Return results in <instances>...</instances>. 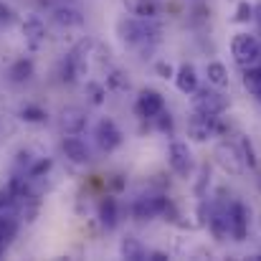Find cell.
Returning <instances> with one entry per match:
<instances>
[{"label": "cell", "mask_w": 261, "mask_h": 261, "mask_svg": "<svg viewBox=\"0 0 261 261\" xmlns=\"http://www.w3.org/2000/svg\"><path fill=\"white\" fill-rule=\"evenodd\" d=\"M61 152H64L71 163H76V165H87L89 160H91L87 142H84L79 135H66V137L61 140Z\"/></svg>", "instance_id": "obj_14"}, {"label": "cell", "mask_w": 261, "mask_h": 261, "mask_svg": "<svg viewBox=\"0 0 261 261\" xmlns=\"http://www.w3.org/2000/svg\"><path fill=\"white\" fill-rule=\"evenodd\" d=\"M216 158L221 163V168L226 170L228 175H241L244 168H246V160L239 150V145H231V142H221L216 147Z\"/></svg>", "instance_id": "obj_8"}, {"label": "cell", "mask_w": 261, "mask_h": 261, "mask_svg": "<svg viewBox=\"0 0 261 261\" xmlns=\"http://www.w3.org/2000/svg\"><path fill=\"white\" fill-rule=\"evenodd\" d=\"M254 20H256V25L261 28V3H256V5H254Z\"/></svg>", "instance_id": "obj_32"}, {"label": "cell", "mask_w": 261, "mask_h": 261, "mask_svg": "<svg viewBox=\"0 0 261 261\" xmlns=\"http://www.w3.org/2000/svg\"><path fill=\"white\" fill-rule=\"evenodd\" d=\"M59 124H61L64 135H79L87 127V112L82 107H66V109H61Z\"/></svg>", "instance_id": "obj_15"}, {"label": "cell", "mask_w": 261, "mask_h": 261, "mask_svg": "<svg viewBox=\"0 0 261 261\" xmlns=\"http://www.w3.org/2000/svg\"><path fill=\"white\" fill-rule=\"evenodd\" d=\"M216 132H218V114H205L200 109H193V114L188 117V135L195 142H205Z\"/></svg>", "instance_id": "obj_5"}, {"label": "cell", "mask_w": 261, "mask_h": 261, "mask_svg": "<svg viewBox=\"0 0 261 261\" xmlns=\"http://www.w3.org/2000/svg\"><path fill=\"white\" fill-rule=\"evenodd\" d=\"M23 38H25V46L31 51H38L46 41V23L38 15H28L23 20Z\"/></svg>", "instance_id": "obj_13"}, {"label": "cell", "mask_w": 261, "mask_h": 261, "mask_svg": "<svg viewBox=\"0 0 261 261\" xmlns=\"http://www.w3.org/2000/svg\"><path fill=\"white\" fill-rule=\"evenodd\" d=\"M41 3H43V5H54L56 0H41Z\"/></svg>", "instance_id": "obj_35"}, {"label": "cell", "mask_w": 261, "mask_h": 261, "mask_svg": "<svg viewBox=\"0 0 261 261\" xmlns=\"http://www.w3.org/2000/svg\"><path fill=\"white\" fill-rule=\"evenodd\" d=\"M205 76H208V84H213V87H226L228 84V71L221 61H211L205 66Z\"/></svg>", "instance_id": "obj_22"}, {"label": "cell", "mask_w": 261, "mask_h": 261, "mask_svg": "<svg viewBox=\"0 0 261 261\" xmlns=\"http://www.w3.org/2000/svg\"><path fill=\"white\" fill-rule=\"evenodd\" d=\"M84 91H87L89 101H91L94 107H99V104L104 101V96H107V87H104V84H99V82H87Z\"/></svg>", "instance_id": "obj_23"}, {"label": "cell", "mask_w": 261, "mask_h": 261, "mask_svg": "<svg viewBox=\"0 0 261 261\" xmlns=\"http://www.w3.org/2000/svg\"><path fill=\"white\" fill-rule=\"evenodd\" d=\"M117 33L124 46L137 48L142 54H150L155 43L160 41V28L152 23V18H122L117 23Z\"/></svg>", "instance_id": "obj_1"}, {"label": "cell", "mask_w": 261, "mask_h": 261, "mask_svg": "<svg viewBox=\"0 0 261 261\" xmlns=\"http://www.w3.org/2000/svg\"><path fill=\"white\" fill-rule=\"evenodd\" d=\"M5 246H8V241H3V239H0V256L5 254Z\"/></svg>", "instance_id": "obj_34"}, {"label": "cell", "mask_w": 261, "mask_h": 261, "mask_svg": "<svg viewBox=\"0 0 261 261\" xmlns=\"http://www.w3.org/2000/svg\"><path fill=\"white\" fill-rule=\"evenodd\" d=\"M94 137H96V145L101 152H114L122 145V129L114 124V119H107V117L99 119Z\"/></svg>", "instance_id": "obj_7"}, {"label": "cell", "mask_w": 261, "mask_h": 261, "mask_svg": "<svg viewBox=\"0 0 261 261\" xmlns=\"http://www.w3.org/2000/svg\"><path fill=\"white\" fill-rule=\"evenodd\" d=\"M155 71L163 76V79H175V71H173V66L170 64H165V61H160L158 66H155Z\"/></svg>", "instance_id": "obj_30"}, {"label": "cell", "mask_w": 261, "mask_h": 261, "mask_svg": "<svg viewBox=\"0 0 261 261\" xmlns=\"http://www.w3.org/2000/svg\"><path fill=\"white\" fill-rule=\"evenodd\" d=\"M10 20H13V13H10V8L0 3V25H8Z\"/></svg>", "instance_id": "obj_31"}, {"label": "cell", "mask_w": 261, "mask_h": 261, "mask_svg": "<svg viewBox=\"0 0 261 261\" xmlns=\"http://www.w3.org/2000/svg\"><path fill=\"white\" fill-rule=\"evenodd\" d=\"M239 150H241V155H244L246 165H249V168H256V155H254V147H251V142H249L246 137H241V140H239Z\"/></svg>", "instance_id": "obj_26"}, {"label": "cell", "mask_w": 261, "mask_h": 261, "mask_svg": "<svg viewBox=\"0 0 261 261\" xmlns=\"http://www.w3.org/2000/svg\"><path fill=\"white\" fill-rule=\"evenodd\" d=\"M91 48H94V43L84 38V41H79L64 59H61V82H66V84H74L79 76H84L89 71V56H91Z\"/></svg>", "instance_id": "obj_2"}, {"label": "cell", "mask_w": 261, "mask_h": 261, "mask_svg": "<svg viewBox=\"0 0 261 261\" xmlns=\"http://www.w3.org/2000/svg\"><path fill=\"white\" fill-rule=\"evenodd\" d=\"M231 56H233V61H236L239 66H244V69H246V66H254L261 56L259 41H256L254 36H249V33H236L233 41H231Z\"/></svg>", "instance_id": "obj_3"}, {"label": "cell", "mask_w": 261, "mask_h": 261, "mask_svg": "<svg viewBox=\"0 0 261 261\" xmlns=\"http://www.w3.org/2000/svg\"><path fill=\"white\" fill-rule=\"evenodd\" d=\"M155 124H158L160 132H173V117H170V112L163 109V112L155 117Z\"/></svg>", "instance_id": "obj_28"}, {"label": "cell", "mask_w": 261, "mask_h": 261, "mask_svg": "<svg viewBox=\"0 0 261 261\" xmlns=\"http://www.w3.org/2000/svg\"><path fill=\"white\" fill-rule=\"evenodd\" d=\"M193 109H200L205 114H223L228 109V96L218 89L198 87L195 96H193Z\"/></svg>", "instance_id": "obj_4"}, {"label": "cell", "mask_w": 261, "mask_h": 261, "mask_svg": "<svg viewBox=\"0 0 261 261\" xmlns=\"http://www.w3.org/2000/svg\"><path fill=\"white\" fill-rule=\"evenodd\" d=\"M119 254H122V259L127 261H145L150 259V254H147V249L135 239V236H124L122 239V244H119Z\"/></svg>", "instance_id": "obj_19"}, {"label": "cell", "mask_w": 261, "mask_h": 261, "mask_svg": "<svg viewBox=\"0 0 261 261\" xmlns=\"http://www.w3.org/2000/svg\"><path fill=\"white\" fill-rule=\"evenodd\" d=\"M99 221H101V226L107 228V231H112L114 226H117V221H119V211H117V200L114 198H104L101 203H99Z\"/></svg>", "instance_id": "obj_20"}, {"label": "cell", "mask_w": 261, "mask_h": 261, "mask_svg": "<svg viewBox=\"0 0 261 261\" xmlns=\"http://www.w3.org/2000/svg\"><path fill=\"white\" fill-rule=\"evenodd\" d=\"M208 228L218 241H226L231 236V216L226 205H213L208 211Z\"/></svg>", "instance_id": "obj_12"}, {"label": "cell", "mask_w": 261, "mask_h": 261, "mask_svg": "<svg viewBox=\"0 0 261 261\" xmlns=\"http://www.w3.org/2000/svg\"><path fill=\"white\" fill-rule=\"evenodd\" d=\"M150 259L152 261H168V256H165V254H160V251H155V254H150Z\"/></svg>", "instance_id": "obj_33"}, {"label": "cell", "mask_w": 261, "mask_h": 261, "mask_svg": "<svg viewBox=\"0 0 261 261\" xmlns=\"http://www.w3.org/2000/svg\"><path fill=\"white\" fill-rule=\"evenodd\" d=\"M33 76V61L31 59H18L10 69H8V79L13 82V84H23V82H28Z\"/></svg>", "instance_id": "obj_21"}, {"label": "cell", "mask_w": 261, "mask_h": 261, "mask_svg": "<svg viewBox=\"0 0 261 261\" xmlns=\"http://www.w3.org/2000/svg\"><path fill=\"white\" fill-rule=\"evenodd\" d=\"M228 216H231V239L244 241L249 236V208L241 200H233L228 205Z\"/></svg>", "instance_id": "obj_11"}, {"label": "cell", "mask_w": 261, "mask_h": 261, "mask_svg": "<svg viewBox=\"0 0 261 261\" xmlns=\"http://www.w3.org/2000/svg\"><path fill=\"white\" fill-rule=\"evenodd\" d=\"M254 96H259L261 99V84H259V89H256V94H254Z\"/></svg>", "instance_id": "obj_36"}, {"label": "cell", "mask_w": 261, "mask_h": 261, "mask_svg": "<svg viewBox=\"0 0 261 261\" xmlns=\"http://www.w3.org/2000/svg\"><path fill=\"white\" fill-rule=\"evenodd\" d=\"M170 200L165 195H150V198H137L132 205V216L137 221H152L158 216H165Z\"/></svg>", "instance_id": "obj_6"}, {"label": "cell", "mask_w": 261, "mask_h": 261, "mask_svg": "<svg viewBox=\"0 0 261 261\" xmlns=\"http://www.w3.org/2000/svg\"><path fill=\"white\" fill-rule=\"evenodd\" d=\"M236 20H239V23H249V20H254V5H249L246 0L239 3V8H236Z\"/></svg>", "instance_id": "obj_27"}, {"label": "cell", "mask_w": 261, "mask_h": 261, "mask_svg": "<svg viewBox=\"0 0 261 261\" xmlns=\"http://www.w3.org/2000/svg\"><path fill=\"white\" fill-rule=\"evenodd\" d=\"M124 10L135 18H155L160 13L158 0H122Z\"/></svg>", "instance_id": "obj_17"}, {"label": "cell", "mask_w": 261, "mask_h": 261, "mask_svg": "<svg viewBox=\"0 0 261 261\" xmlns=\"http://www.w3.org/2000/svg\"><path fill=\"white\" fill-rule=\"evenodd\" d=\"M54 23L61 28H76L84 23V15L76 5H56L54 8Z\"/></svg>", "instance_id": "obj_16"}, {"label": "cell", "mask_w": 261, "mask_h": 261, "mask_svg": "<svg viewBox=\"0 0 261 261\" xmlns=\"http://www.w3.org/2000/svg\"><path fill=\"white\" fill-rule=\"evenodd\" d=\"M168 160H170V168H173L175 175L190 177V173H193V152H190L188 142L175 140L170 145V150H168Z\"/></svg>", "instance_id": "obj_9"}, {"label": "cell", "mask_w": 261, "mask_h": 261, "mask_svg": "<svg viewBox=\"0 0 261 261\" xmlns=\"http://www.w3.org/2000/svg\"><path fill=\"white\" fill-rule=\"evenodd\" d=\"M175 87H177V91H182V94H195L198 91V74H195V69L190 64H182L177 69Z\"/></svg>", "instance_id": "obj_18"}, {"label": "cell", "mask_w": 261, "mask_h": 261, "mask_svg": "<svg viewBox=\"0 0 261 261\" xmlns=\"http://www.w3.org/2000/svg\"><path fill=\"white\" fill-rule=\"evenodd\" d=\"M20 119L23 122H46V109H41L36 104H25L20 109Z\"/></svg>", "instance_id": "obj_25"}, {"label": "cell", "mask_w": 261, "mask_h": 261, "mask_svg": "<svg viewBox=\"0 0 261 261\" xmlns=\"http://www.w3.org/2000/svg\"><path fill=\"white\" fill-rule=\"evenodd\" d=\"M54 168V160L51 158H41V160H36L33 165H31V170H28V180H38V177H43V175L48 173Z\"/></svg>", "instance_id": "obj_24"}, {"label": "cell", "mask_w": 261, "mask_h": 261, "mask_svg": "<svg viewBox=\"0 0 261 261\" xmlns=\"http://www.w3.org/2000/svg\"><path fill=\"white\" fill-rule=\"evenodd\" d=\"M135 109H137L140 117L155 119V117L165 109V99H163V94L155 91V89H142L140 96H137V107H135Z\"/></svg>", "instance_id": "obj_10"}, {"label": "cell", "mask_w": 261, "mask_h": 261, "mask_svg": "<svg viewBox=\"0 0 261 261\" xmlns=\"http://www.w3.org/2000/svg\"><path fill=\"white\" fill-rule=\"evenodd\" d=\"M107 84H109V87H117V89H127L129 87V82L124 79V74H122V71H112V76H107Z\"/></svg>", "instance_id": "obj_29"}]
</instances>
